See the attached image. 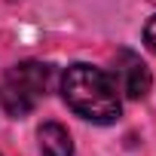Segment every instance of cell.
<instances>
[{
    "label": "cell",
    "instance_id": "1",
    "mask_svg": "<svg viewBox=\"0 0 156 156\" xmlns=\"http://www.w3.org/2000/svg\"><path fill=\"white\" fill-rule=\"evenodd\" d=\"M61 95H64V104L76 116L98 122V126H110L122 113V101H119V89L113 83V76L83 61H76L64 70Z\"/></svg>",
    "mask_w": 156,
    "mask_h": 156
},
{
    "label": "cell",
    "instance_id": "2",
    "mask_svg": "<svg viewBox=\"0 0 156 156\" xmlns=\"http://www.w3.org/2000/svg\"><path fill=\"white\" fill-rule=\"evenodd\" d=\"M49 89V64L22 61L0 80V107L9 116H28Z\"/></svg>",
    "mask_w": 156,
    "mask_h": 156
},
{
    "label": "cell",
    "instance_id": "3",
    "mask_svg": "<svg viewBox=\"0 0 156 156\" xmlns=\"http://www.w3.org/2000/svg\"><path fill=\"white\" fill-rule=\"evenodd\" d=\"M113 83H116L119 92H126V98L141 101L150 92L153 76H150V67L141 61V55H135L129 49H119L116 58H113Z\"/></svg>",
    "mask_w": 156,
    "mask_h": 156
},
{
    "label": "cell",
    "instance_id": "4",
    "mask_svg": "<svg viewBox=\"0 0 156 156\" xmlns=\"http://www.w3.org/2000/svg\"><path fill=\"white\" fill-rule=\"evenodd\" d=\"M40 150L43 156H73V141H70V132L61 126V122H43L40 132Z\"/></svg>",
    "mask_w": 156,
    "mask_h": 156
},
{
    "label": "cell",
    "instance_id": "5",
    "mask_svg": "<svg viewBox=\"0 0 156 156\" xmlns=\"http://www.w3.org/2000/svg\"><path fill=\"white\" fill-rule=\"evenodd\" d=\"M144 43H147V46L156 52V16H153V19L144 25Z\"/></svg>",
    "mask_w": 156,
    "mask_h": 156
}]
</instances>
